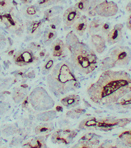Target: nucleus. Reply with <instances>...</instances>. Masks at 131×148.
Segmentation results:
<instances>
[{"mask_svg": "<svg viewBox=\"0 0 131 148\" xmlns=\"http://www.w3.org/2000/svg\"><path fill=\"white\" fill-rule=\"evenodd\" d=\"M109 55L114 66H125L130 61L131 50L127 46H117L110 50Z\"/></svg>", "mask_w": 131, "mask_h": 148, "instance_id": "0eeeda50", "label": "nucleus"}, {"mask_svg": "<svg viewBox=\"0 0 131 148\" xmlns=\"http://www.w3.org/2000/svg\"><path fill=\"white\" fill-rule=\"evenodd\" d=\"M12 0H0V12H4L12 7Z\"/></svg>", "mask_w": 131, "mask_h": 148, "instance_id": "c85d7f7f", "label": "nucleus"}, {"mask_svg": "<svg viewBox=\"0 0 131 148\" xmlns=\"http://www.w3.org/2000/svg\"><path fill=\"white\" fill-rule=\"evenodd\" d=\"M1 139H0V146H1Z\"/></svg>", "mask_w": 131, "mask_h": 148, "instance_id": "58836bf2", "label": "nucleus"}, {"mask_svg": "<svg viewBox=\"0 0 131 148\" xmlns=\"http://www.w3.org/2000/svg\"><path fill=\"white\" fill-rule=\"evenodd\" d=\"M74 68L68 61L57 63L47 77L49 87L54 92L65 94L75 88L78 80L75 75Z\"/></svg>", "mask_w": 131, "mask_h": 148, "instance_id": "f03ea898", "label": "nucleus"}, {"mask_svg": "<svg viewBox=\"0 0 131 148\" xmlns=\"http://www.w3.org/2000/svg\"><path fill=\"white\" fill-rule=\"evenodd\" d=\"M130 121L131 119L130 118H97L90 117L83 120L79 123V128L83 130L108 131L124 127Z\"/></svg>", "mask_w": 131, "mask_h": 148, "instance_id": "20e7f679", "label": "nucleus"}, {"mask_svg": "<svg viewBox=\"0 0 131 148\" xmlns=\"http://www.w3.org/2000/svg\"><path fill=\"white\" fill-rule=\"evenodd\" d=\"M26 29L28 34H32L35 33L41 25V21L31 20L26 23Z\"/></svg>", "mask_w": 131, "mask_h": 148, "instance_id": "5701e85b", "label": "nucleus"}, {"mask_svg": "<svg viewBox=\"0 0 131 148\" xmlns=\"http://www.w3.org/2000/svg\"><path fill=\"white\" fill-rule=\"evenodd\" d=\"M57 36V32L54 29L47 28L45 29L42 36L43 42L46 45H49L56 39Z\"/></svg>", "mask_w": 131, "mask_h": 148, "instance_id": "6ab92c4d", "label": "nucleus"}, {"mask_svg": "<svg viewBox=\"0 0 131 148\" xmlns=\"http://www.w3.org/2000/svg\"><path fill=\"white\" fill-rule=\"evenodd\" d=\"M85 110L82 109H74L72 110H71L70 112L67 113V116L69 117H71L72 118L79 117L81 114H82Z\"/></svg>", "mask_w": 131, "mask_h": 148, "instance_id": "72a5a7b5", "label": "nucleus"}, {"mask_svg": "<svg viewBox=\"0 0 131 148\" xmlns=\"http://www.w3.org/2000/svg\"><path fill=\"white\" fill-rule=\"evenodd\" d=\"M91 42L97 53L101 54L105 49V39L99 34L91 35Z\"/></svg>", "mask_w": 131, "mask_h": 148, "instance_id": "4468645a", "label": "nucleus"}, {"mask_svg": "<svg viewBox=\"0 0 131 148\" xmlns=\"http://www.w3.org/2000/svg\"><path fill=\"white\" fill-rule=\"evenodd\" d=\"M75 6L80 12H88L90 8V0H79L76 3Z\"/></svg>", "mask_w": 131, "mask_h": 148, "instance_id": "b1692460", "label": "nucleus"}, {"mask_svg": "<svg viewBox=\"0 0 131 148\" xmlns=\"http://www.w3.org/2000/svg\"><path fill=\"white\" fill-rule=\"evenodd\" d=\"M61 22V19L59 16H54L49 20L50 27L52 29H55L58 28Z\"/></svg>", "mask_w": 131, "mask_h": 148, "instance_id": "c756f323", "label": "nucleus"}, {"mask_svg": "<svg viewBox=\"0 0 131 148\" xmlns=\"http://www.w3.org/2000/svg\"><path fill=\"white\" fill-rule=\"evenodd\" d=\"M126 27L131 31V14L128 17V18L126 22Z\"/></svg>", "mask_w": 131, "mask_h": 148, "instance_id": "c9c22d12", "label": "nucleus"}, {"mask_svg": "<svg viewBox=\"0 0 131 148\" xmlns=\"http://www.w3.org/2000/svg\"><path fill=\"white\" fill-rule=\"evenodd\" d=\"M113 66H114L113 62L111 61L110 57H107L105 59H104L101 63V69H103V70L108 69Z\"/></svg>", "mask_w": 131, "mask_h": 148, "instance_id": "473e14b6", "label": "nucleus"}, {"mask_svg": "<svg viewBox=\"0 0 131 148\" xmlns=\"http://www.w3.org/2000/svg\"><path fill=\"white\" fill-rule=\"evenodd\" d=\"M74 31L79 36H82L88 28V18L85 16H81L72 25Z\"/></svg>", "mask_w": 131, "mask_h": 148, "instance_id": "dca6fc26", "label": "nucleus"}, {"mask_svg": "<svg viewBox=\"0 0 131 148\" xmlns=\"http://www.w3.org/2000/svg\"><path fill=\"white\" fill-rule=\"evenodd\" d=\"M97 15L101 17H111L115 15L118 11L117 4L113 1H103L94 8Z\"/></svg>", "mask_w": 131, "mask_h": 148, "instance_id": "1a4fd4ad", "label": "nucleus"}, {"mask_svg": "<svg viewBox=\"0 0 131 148\" xmlns=\"http://www.w3.org/2000/svg\"><path fill=\"white\" fill-rule=\"evenodd\" d=\"M119 138L126 145L131 147V131H125L119 135Z\"/></svg>", "mask_w": 131, "mask_h": 148, "instance_id": "cd10ccee", "label": "nucleus"}, {"mask_svg": "<svg viewBox=\"0 0 131 148\" xmlns=\"http://www.w3.org/2000/svg\"><path fill=\"white\" fill-rule=\"evenodd\" d=\"M112 29L111 28V25L110 23H105L103 24L102 25V27L101 29V32L104 34H106L107 35V34L110 32V31Z\"/></svg>", "mask_w": 131, "mask_h": 148, "instance_id": "f704fd0d", "label": "nucleus"}, {"mask_svg": "<svg viewBox=\"0 0 131 148\" xmlns=\"http://www.w3.org/2000/svg\"><path fill=\"white\" fill-rule=\"evenodd\" d=\"M74 131L70 130H59L52 135V141L54 143L68 144L75 136Z\"/></svg>", "mask_w": 131, "mask_h": 148, "instance_id": "9d476101", "label": "nucleus"}, {"mask_svg": "<svg viewBox=\"0 0 131 148\" xmlns=\"http://www.w3.org/2000/svg\"><path fill=\"white\" fill-rule=\"evenodd\" d=\"M103 22L99 18H94L91 21L88 26V32L90 35L96 34L101 31Z\"/></svg>", "mask_w": 131, "mask_h": 148, "instance_id": "412c9836", "label": "nucleus"}, {"mask_svg": "<svg viewBox=\"0 0 131 148\" xmlns=\"http://www.w3.org/2000/svg\"><path fill=\"white\" fill-rule=\"evenodd\" d=\"M41 9L37 3L26 4L21 7V13L25 17L32 20L39 16Z\"/></svg>", "mask_w": 131, "mask_h": 148, "instance_id": "ddd939ff", "label": "nucleus"}, {"mask_svg": "<svg viewBox=\"0 0 131 148\" xmlns=\"http://www.w3.org/2000/svg\"><path fill=\"white\" fill-rule=\"evenodd\" d=\"M98 136L95 134H87L84 135L80 140L81 145L80 147H90L91 145H97L99 142Z\"/></svg>", "mask_w": 131, "mask_h": 148, "instance_id": "a211bd4d", "label": "nucleus"}, {"mask_svg": "<svg viewBox=\"0 0 131 148\" xmlns=\"http://www.w3.org/2000/svg\"><path fill=\"white\" fill-rule=\"evenodd\" d=\"M79 41L78 38L73 32H69L66 36V46L69 49L72 45Z\"/></svg>", "mask_w": 131, "mask_h": 148, "instance_id": "bb28decb", "label": "nucleus"}, {"mask_svg": "<svg viewBox=\"0 0 131 148\" xmlns=\"http://www.w3.org/2000/svg\"><path fill=\"white\" fill-rule=\"evenodd\" d=\"M123 25L117 24L114 26L107 35V42L109 45L119 42L122 38Z\"/></svg>", "mask_w": 131, "mask_h": 148, "instance_id": "f8f14e48", "label": "nucleus"}, {"mask_svg": "<svg viewBox=\"0 0 131 148\" xmlns=\"http://www.w3.org/2000/svg\"><path fill=\"white\" fill-rule=\"evenodd\" d=\"M80 97L78 95L71 94L61 99L62 105L67 108H72L78 106L80 103Z\"/></svg>", "mask_w": 131, "mask_h": 148, "instance_id": "f3484780", "label": "nucleus"}, {"mask_svg": "<svg viewBox=\"0 0 131 148\" xmlns=\"http://www.w3.org/2000/svg\"><path fill=\"white\" fill-rule=\"evenodd\" d=\"M53 130L52 123H43L38 125L35 129V132L42 136L48 135Z\"/></svg>", "mask_w": 131, "mask_h": 148, "instance_id": "aec40b11", "label": "nucleus"}, {"mask_svg": "<svg viewBox=\"0 0 131 148\" xmlns=\"http://www.w3.org/2000/svg\"><path fill=\"white\" fill-rule=\"evenodd\" d=\"M30 101L32 108L39 111L49 109L54 105L51 97L42 87H37L32 91L30 95Z\"/></svg>", "mask_w": 131, "mask_h": 148, "instance_id": "423d86ee", "label": "nucleus"}, {"mask_svg": "<svg viewBox=\"0 0 131 148\" xmlns=\"http://www.w3.org/2000/svg\"><path fill=\"white\" fill-rule=\"evenodd\" d=\"M68 50L70 51L71 63L79 72L89 74L97 67V56L93 50L85 43L79 40Z\"/></svg>", "mask_w": 131, "mask_h": 148, "instance_id": "7ed1b4c3", "label": "nucleus"}, {"mask_svg": "<svg viewBox=\"0 0 131 148\" xmlns=\"http://www.w3.org/2000/svg\"><path fill=\"white\" fill-rule=\"evenodd\" d=\"M20 1L23 5H26V4H30L32 0H20Z\"/></svg>", "mask_w": 131, "mask_h": 148, "instance_id": "e433bc0d", "label": "nucleus"}, {"mask_svg": "<svg viewBox=\"0 0 131 148\" xmlns=\"http://www.w3.org/2000/svg\"><path fill=\"white\" fill-rule=\"evenodd\" d=\"M126 9L128 12L131 13V2L128 3V4L127 5V6L126 7Z\"/></svg>", "mask_w": 131, "mask_h": 148, "instance_id": "4c0bfd02", "label": "nucleus"}, {"mask_svg": "<svg viewBox=\"0 0 131 148\" xmlns=\"http://www.w3.org/2000/svg\"><path fill=\"white\" fill-rule=\"evenodd\" d=\"M81 17V12L74 6L66 9L63 14V21L66 27L72 26Z\"/></svg>", "mask_w": 131, "mask_h": 148, "instance_id": "9b49d317", "label": "nucleus"}, {"mask_svg": "<svg viewBox=\"0 0 131 148\" xmlns=\"http://www.w3.org/2000/svg\"><path fill=\"white\" fill-rule=\"evenodd\" d=\"M131 91V75L123 71L107 70L87 89L93 102L109 105L118 101Z\"/></svg>", "mask_w": 131, "mask_h": 148, "instance_id": "f257e3e1", "label": "nucleus"}, {"mask_svg": "<svg viewBox=\"0 0 131 148\" xmlns=\"http://www.w3.org/2000/svg\"><path fill=\"white\" fill-rule=\"evenodd\" d=\"M54 64V60L52 58L48 59L45 63L44 64L42 68V72L43 73H47L50 72Z\"/></svg>", "mask_w": 131, "mask_h": 148, "instance_id": "7c9ffc66", "label": "nucleus"}, {"mask_svg": "<svg viewBox=\"0 0 131 148\" xmlns=\"http://www.w3.org/2000/svg\"><path fill=\"white\" fill-rule=\"evenodd\" d=\"M0 23L12 34L20 36L24 32V25L21 16L13 6L4 12H0Z\"/></svg>", "mask_w": 131, "mask_h": 148, "instance_id": "39448f33", "label": "nucleus"}, {"mask_svg": "<svg viewBox=\"0 0 131 148\" xmlns=\"http://www.w3.org/2000/svg\"><path fill=\"white\" fill-rule=\"evenodd\" d=\"M57 3V0H38L37 3L41 8H45Z\"/></svg>", "mask_w": 131, "mask_h": 148, "instance_id": "2f4dec72", "label": "nucleus"}, {"mask_svg": "<svg viewBox=\"0 0 131 148\" xmlns=\"http://www.w3.org/2000/svg\"><path fill=\"white\" fill-rule=\"evenodd\" d=\"M35 51L30 47L19 50L13 56L14 64L20 66L35 64L38 60V58L35 55Z\"/></svg>", "mask_w": 131, "mask_h": 148, "instance_id": "6e6552de", "label": "nucleus"}, {"mask_svg": "<svg viewBox=\"0 0 131 148\" xmlns=\"http://www.w3.org/2000/svg\"><path fill=\"white\" fill-rule=\"evenodd\" d=\"M66 50V46L62 40L56 39L51 44L52 54L54 57L62 56Z\"/></svg>", "mask_w": 131, "mask_h": 148, "instance_id": "2eb2a0df", "label": "nucleus"}, {"mask_svg": "<svg viewBox=\"0 0 131 148\" xmlns=\"http://www.w3.org/2000/svg\"><path fill=\"white\" fill-rule=\"evenodd\" d=\"M63 7L61 6H55L46 10L44 12L43 18L47 20H49L51 17H54L56 15L60 13L63 10Z\"/></svg>", "mask_w": 131, "mask_h": 148, "instance_id": "4be33fe9", "label": "nucleus"}, {"mask_svg": "<svg viewBox=\"0 0 131 148\" xmlns=\"http://www.w3.org/2000/svg\"><path fill=\"white\" fill-rule=\"evenodd\" d=\"M118 105L123 108L131 109V91L126 94L123 98H122Z\"/></svg>", "mask_w": 131, "mask_h": 148, "instance_id": "393cba45", "label": "nucleus"}, {"mask_svg": "<svg viewBox=\"0 0 131 148\" xmlns=\"http://www.w3.org/2000/svg\"><path fill=\"white\" fill-rule=\"evenodd\" d=\"M28 145L30 147H46V144L42 136L36 138L31 140Z\"/></svg>", "mask_w": 131, "mask_h": 148, "instance_id": "a878e982", "label": "nucleus"}]
</instances>
